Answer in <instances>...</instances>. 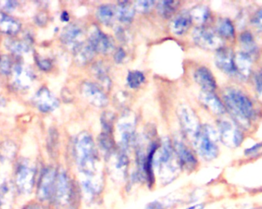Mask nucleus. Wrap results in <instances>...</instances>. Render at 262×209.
Wrapping results in <instances>:
<instances>
[{"label": "nucleus", "mask_w": 262, "mask_h": 209, "mask_svg": "<svg viewBox=\"0 0 262 209\" xmlns=\"http://www.w3.org/2000/svg\"><path fill=\"white\" fill-rule=\"evenodd\" d=\"M12 62L10 58L7 56H0V73L3 75H9L11 73Z\"/></svg>", "instance_id": "nucleus-38"}, {"label": "nucleus", "mask_w": 262, "mask_h": 209, "mask_svg": "<svg viewBox=\"0 0 262 209\" xmlns=\"http://www.w3.org/2000/svg\"><path fill=\"white\" fill-rule=\"evenodd\" d=\"M19 22L11 16L0 13V30L9 35H16L20 30Z\"/></svg>", "instance_id": "nucleus-24"}, {"label": "nucleus", "mask_w": 262, "mask_h": 209, "mask_svg": "<svg viewBox=\"0 0 262 209\" xmlns=\"http://www.w3.org/2000/svg\"><path fill=\"white\" fill-rule=\"evenodd\" d=\"M218 33L221 37L232 38L235 37V28L232 21L229 19H220L216 25Z\"/></svg>", "instance_id": "nucleus-30"}, {"label": "nucleus", "mask_w": 262, "mask_h": 209, "mask_svg": "<svg viewBox=\"0 0 262 209\" xmlns=\"http://www.w3.org/2000/svg\"><path fill=\"white\" fill-rule=\"evenodd\" d=\"M73 51L77 63L81 65H86L91 62L94 55V51L88 42L87 44L81 43Z\"/></svg>", "instance_id": "nucleus-23"}, {"label": "nucleus", "mask_w": 262, "mask_h": 209, "mask_svg": "<svg viewBox=\"0 0 262 209\" xmlns=\"http://www.w3.org/2000/svg\"><path fill=\"white\" fill-rule=\"evenodd\" d=\"M192 20L195 21L199 24H203L204 22H206L207 19L209 16V11L206 7L204 6H197L192 9L189 12Z\"/></svg>", "instance_id": "nucleus-31"}, {"label": "nucleus", "mask_w": 262, "mask_h": 209, "mask_svg": "<svg viewBox=\"0 0 262 209\" xmlns=\"http://www.w3.org/2000/svg\"><path fill=\"white\" fill-rule=\"evenodd\" d=\"M88 43L94 53L109 54L115 49L113 40L96 26H93L90 30Z\"/></svg>", "instance_id": "nucleus-10"}, {"label": "nucleus", "mask_w": 262, "mask_h": 209, "mask_svg": "<svg viewBox=\"0 0 262 209\" xmlns=\"http://www.w3.org/2000/svg\"><path fill=\"white\" fill-rule=\"evenodd\" d=\"M239 41L242 48V53L251 57V56L257 51V44L254 41V37L249 32H242L240 35Z\"/></svg>", "instance_id": "nucleus-27"}, {"label": "nucleus", "mask_w": 262, "mask_h": 209, "mask_svg": "<svg viewBox=\"0 0 262 209\" xmlns=\"http://www.w3.org/2000/svg\"><path fill=\"white\" fill-rule=\"evenodd\" d=\"M252 24L254 27L262 30V10H259L253 18Z\"/></svg>", "instance_id": "nucleus-43"}, {"label": "nucleus", "mask_w": 262, "mask_h": 209, "mask_svg": "<svg viewBox=\"0 0 262 209\" xmlns=\"http://www.w3.org/2000/svg\"><path fill=\"white\" fill-rule=\"evenodd\" d=\"M135 10L128 1H122L116 8V17L123 23H130L134 17Z\"/></svg>", "instance_id": "nucleus-25"}, {"label": "nucleus", "mask_w": 262, "mask_h": 209, "mask_svg": "<svg viewBox=\"0 0 262 209\" xmlns=\"http://www.w3.org/2000/svg\"><path fill=\"white\" fill-rule=\"evenodd\" d=\"M20 209H53V207L49 204L41 202L33 198L26 201Z\"/></svg>", "instance_id": "nucleus-36"}, {"label": "nucleus", "mask_w": 262, "mask_h": 209, "mask_svg": "<svg viewBox=\"0 0 262 209\" xmlns=\"http://www.w3.org/2000/svg\"><path fill=\"white\" fill-rule=\"evenodd\" d=\"M58 169L53 167H44L40 172L35 185V199L51 205L56 191Z\"/></svg>", "instance_id": "nucleus-6"}, {"label": "nucleus", "mask_w": 262, "mask_h": 209, "mask_svg": "<svg viewBox=\"0 0 262 209\" xmlns=\"http://www.w3.org/2000/svg\"><path fill=\"white\" fill-rule=\"evenodd\" d=\"M97 17L106 26L112 25L116 17V8L112 5H102L97 11Z\"/></svg>", "instance_id": "nucleus-26"}, {"label": "nucleus", "mask_w": 262, "mask_h": 209, "mask_svg": "<svg viewBox=\"0 0 262 209\" xmlns=\"http://www.w3.org/2000/svg\"><path fill=\"white\" fill-rule=\"evenodd\" d=\"M35 166L27 159H21L15 167L12 181L18 197L33 195L38 179Z\"/></svg>", "instance_id": "nucleus-3"}, {"label": "nucleus", "mask_w": 262, "mask_h": 209, "mask_svg": "<svg viewBox=\"0 0 262 209\" xmlns=\"http://www.w3.org/2000/svg\"><path fill=\"white\" fill-rule=\"evenodd\" d=\"M135 124V118L130 113L124 114L118 122L120 146L124 150H127L134 143Z\"/></svg>", "instance_id": "nucleus-8"}, {"label": "nucleus", "mask_w": 262, "mask_h": 209, "mask_svg": "<svg viewBox=\"0 0 262 209\" xmlns=\"http://www.w3.org/2000/svg\"><path fill=\"white\" fill-rule=\"evenodd\" d=\"M146 209H164V206L161 201L156 200V201L149 202L146 206Z\"/></svg>", "instance_id": "nucleus-45"}, {"label": "nucleus", "mask_w": 262, "mask_h": 209, "mask_svg": "<svg viewBox=\"0 0 262 209\" xmlns=\"http://www.w3.org/2000/svg\"><path fill=\"white\" fill-rule=\"evenodd\" d=\"M17 5L16 1H4V3H2L3 8L7 11H12V10H15Z\"/></svg>", "instance_id": "nucleus-44"}, {"label": "nucleus", "mask_w": 262, "mask_h": 209, "mask_svg": "<svg viewBox=\"0 0 262 209\" xmlns=\"http://www.w3.org/2000/svg\"><path fill=\"white\" fill-rule=\"evenodd\" d=\"M235 74L241 78H247L251 72L252 60L251 56L244 53H239L234 56Z\"/></svg>", "instance_id": "nucleus-21"}, {"label": "nucleus", "mask_w": 262, "mask_h": 209, "mask_svg": "<svg viewBox=\"0 0 262 209\" xmlns=\"http://www.w3.org/2000/svg\"><path fill=\"white\" fill-rule=\"evenodd\" d=\"M199 100L204 106L216 115H223L226 113V108L220 98L213 92L203 91L199 94Z\"/></svg>", "instance_id": "nucleus-20"}, {"label": "nucleus", "mask_w": 262, "mask_h": 209, "mask_svg": "<svg viewBox=\"0 0 262 209\" xmlns=\"http://www.w3.org/2000/svg\"><path fill=\"white\" fill-rule=\"evenodd\" d=\"M178 5V1H161L158 5V12L164 17L170 18L173 16Z\"/></svg>", "instance_id": "nucleus-32"}, {"label": "nucleus", "mask_w": 262, "mask_h": 209, "mask_svg": "<svg viewBox=\"0 0 262 209\" xmlns=\"http://www.w3.org/2000/svg\"><path fill=\"white\" fill-rule=\"evenodd\" d=\"M125 56L126 54L124 50H123L122 48H120V49H118V51L115 53V61H116V62H118V63H121V62L124 61V59H125Z\"/></svg>", "instance_id": "nucleus-46"}, {"label": "nucleus", "mask_w": 262, "mask_h": 209, "mask_svg": "<svg viewBox=\"0 0 262 209\" xmlns=\"http://www.w3.org/2000/svg\"><path fill=\"white\" fill-rule=\"evenodd\" d=\"M37 64L41 70L48 71L51 68V63L48 59H42V58H37Z\"/></svg>", "instance_id": "nucleus-42"}, {"label": "nucleus", "mask_w": 262, "mask_h": 209, "mask_svg": "<svg viewBox=\"0 0 262 209\" xmlns=\"http://www.w3.org/2000/svg\"><path fill=\"white\" fill-rule=\"evenodd\" d=\"M62 21H65V22H68L69 20V16L66 12H64L62 14Z\"/></svg>", "instance_id": "nucleus-49"}, {"label": "nucleus", "mask_w": 262, "mask_h": 209, "mask_svg": "<svg viewBox=\"0 0 262 209\" xmlns=\"http://www.w3.org/2000/svg\"><path fill=\"white\" fill-rule=\"evenodd\" d=\"M12 75L15 87L22 90L29 88L32 85L35 78L32 70L22 65H16L13 68Z\"/></svg>", "instance_id": "nucleus-16"}, {"label": "nucleus", "mask_w": 262, "mask_h": 209, "mask_svg": "<svg viewBox=\"0 0 262 209\" xmlns=\"http://www.w3.org/2000/svg\"><path fill=\"white\" fill-rule=\"evenodd\" d=\"M117 35H118V39L121 40V41H125L127 39V34L124 32V29H118L116 31Z\"/></svg>", "instance_id": "nucleus-47"}, {"label": "nucleus", "mask_w": 262, "mask_h": 209, "mask_svg": "<svg viewBox=\"0 0 262 209\" xmlns=\"http://www.w3.org/2000/svg\"><path fill=\"white\" fill-rule=\"evenodd\" d=\"M192 38L195 44L203 49L217 51L223 48V41L221 37L216 35L210 29L202 26L194 29Z\"/></svg>", "instance_id": "nucleus-7"}, {"label": "nucleus", "mask_w": 262, "mask_h": 209, "mask_svg": "<svg viewBox=\"0 0 262 209\" xmlns=\"http://www.w3.org/2000/svg\"><path fill=\"white\" fill-rule=\"evenodd\" d=\"M153 166L156 167L163 177L171 179L180 170L174 149L172 146L170 139H164L161 147H158L153 160Z\"/></svg>", "instance_id": "nucleus-4"}, {"label": "nucleus", "mask_w": 262, "mask_h": 209, "mask_svg": "<svg viewBox=\"0 0 262 209\" xmlns=\"http://www.w3.org/2000/svg\"><path fill=\"white\" fill-rule=\"evenodd\" d=\"M99 146L105 155H110L113 149V142L108 135V133H103L100 135L98 139Z\"/></svg>", "instance_id": "nucleus-35"}, {"label": "nucleus", "mask_w": 262, "mask_h": 209, "mask_svg": "<svg viewBox=\"0 0 262 209\" xmlns=\"http://www.w3.org/2000/svg\"><path fill=\"white\" fill-rule=\"evenodd\" d=\"M5 99H4V97H1V96H0V108H2V107H4V105H5Z\"/></svg>", "instance_id": "nucleus-50"}, {"label": "nucleus", "mask_w": 262, "mask_h": 209, "mask_svg": "<svg viewBox=\"0 0 262 209\" xmlns=\"http://www.w3.org/2000/svg\"><path fill=\"white\" fill-rule=\"evenodd\" d=\"M219 136L223 144L229 148H237L243 141V133L229 121L219 123Z\"/></svg>", "instance_id": "nucleus-9"}, {"label": "nucleus", "mask_w": 262, "mask_h": 209, "mask_svg": "<svg viewBox=\"0 0 262 209\" xmlns=\"http://www.w3.org/2000/svg\"><path fill=\"white\" fill-rule=\"evenodd\" d=\"M194 78L203 91L213 92L216 88V81L213 73L205 67H201L195 71Z\"/></svg>", "instance_id": "nucleus-19"}, {"label": "nucleus", "mask_w": 262, "mask_h": 209, "mask_svg": "<svg viewBox=\"0 0 262 209\" xmlns=\"http://www.w3.org/2000/svg\"><path fill=\"white\" fill-rule=\"evenodd\" d=\"M234 55L232 50L228 48H221L216 51L215 62L222 72L228 75H235Z\"/></svg>", "instance_id": "nucleus-17"}, {"label": "nucleus", "mask_w": 262, "mask_h": 209, "mask_svg": "<svg viewBox=\"0 0 262 209\" xmlns=\"http://www.w3.org/2000/svg\"><path fill=\"white\" fill-rule=\"evenodd\" d=\"M262 152V143H258L245 149V155L248 157H256Z\"/></svg>", "instance_id": "nucleus-39"}, {"label": "nucleus", "mask_w": 262, "mask_h": 209, "mask_svg": "<svg viewBox=\"0 0 262 209\" xmlns=\"http://www.w3.org/2000/svg\"><path fill=\"white\" fill-rule=\"evenodd\" d=\"M174 152L180 168L192 171L197 166V160L181 139H177L175 140Z\"/></svg>", "instance_id": "nucleus-12"}, {"label": "nucleus", "mask_w": 262, "mask_h": 209, "mask_svg": "<svg viewBox=\"0 0 262 209\" xmlns=\"http://www.w3.org/2000/svg\"><path fill=\"white\" fill-rule=\"evenodd\" d=\"M189 13L182 12L173 19L170 23V29L175 35H181L187 32L192 23Z\"/></svg>", "instance_id": "nucleus-22"}, {"label": "nucleus", "mask_w": 262, "mask_h": 209, "mask_svg": "<svg viewBox=\"0 0 262 209\" xmlns=\"http://www.w3.org/2000/svg\"><path fill=\"white\" fill-rule=\"evenodd\" d=\"M35 106L43 113L51 112L59 107V100L46 87H41L33 97Z\"/></svg>", "instance_id": "nucleus-14"}, {"label": "nucleus", "mask_w": 262, "mask_h": 209, "mask_svg": "<svg viewBox=\"0 0 262 209\" xmlns=\"http://www.w3.org/2000/svg\"><path fill=\"white\" fill-rule=\"evenodd\" d=\"M180 125L183 131L189 136L195 137L200 130L199 119L191 108L187 106H180L177 111Z\"/></svg>", "instance_id": "nucleus-11"}, {"label": "nucleus", "mask_w": 262, "mask_h": 209, "mask_svg": "<svg viewBox=\"0 0 262 209\" xmlns=\"http://www.w3.org/2000/svg\"><path fill=\"white\" fill-rule=\"evenodd\" d=\"M217 132L208 124L201 126L200 130L194 137V145L198 153L206 161L215 160L219 155Z\"/></svg>", "instance_id": "nucleus-5"}, {"label": "nucleus", "mask_w": 262, "mask_h": 209, "mask_svg": "<svg viewBox=\"0 0 262 209\" xmlns=\"http://www.w3.org/2000/svg\"><path fill=\"white\" fill-rule=\"evenodd\" d=\"M226 108L240 127L249 128L251 120L254 117L252 102L243 92L235 88H227L223 92Z\"/></svg>", "instance_id": "nucleus-1"}, {"label": "nucleus", "mask_w": 262, "mask_h": 209, "mask_svg": "<svg viewBox=\"0 0 262 209\" xmlns=\"http://www.w3.org/2000/svg\"><path fill=\"white\" fill-rule=\"evenodd\" d=\"M75 155L77 166L86 178H93L95 173L97 153L91 135L81 133L75 142Z\"/></svg>", "instance_id": "nucleus-2"}, {"label": "nucleus", "mask_w": 262, "mask_h": 209, "mask_svg": "<svg viewBox=\"0 0 262 209\" xmlns=\"http://www.w3.org/2000/svg\"><path fill=\"white\" fill-rule=\"evenodd\" d=\"M82 37L83 32L81 28L77 25L71 24L63 29L61 39L63 44L74 51L81 43L84 42Z\"/></svg>", "instance_id": "nucleus-18"}, {"label": "nucleus", "mask_w": 262, "mask_h": 209, "mask_svg": "<svg viewBox=\"0 0 262 209\" xmlns=\"http://www.w3.org/2000/svg\"><path fill=\"white\" fill-rule=\"evenodd\" d=\"M83 95L87 101L97 108H104L108 105V99L103 92L96 84L85 82L82 85Z\"/></svg>", "instance_id": "nucleus-15"}, {"label": "nucleus", "mask_w": 262, "mask_h": 209, "mask_svg": "<svg viewBox=\"0 0 262 209\" xmlns=\"http://www.w3.org/2000/svg\"><path fill=\"white\" fill-rule=\"evenodd\" d=\"M205 208V204L203 203H197V204H192L189 207H186L184 209H204Z\"/></svg>", "instance_id": "nucleus-48"}, {"label": "nucleus", "mask_w": 262, "mask_h": 209, "mask_svg": "<svg viewBox=\"0 0 262 209\" xmlns=\"http://www.w3.org/2000/svg\"><path fill=\"white\" fill-rule=\"evenodd\" d=\"M6 46L11 53L16 55L26 54L31 50V43L27 40H8Z\"/></svg>", "instance_id": "nucleus-28"}, {"label": "nucleus", "mask_w": 262, "mask_h": 209, "mask_svg": "<svg viewBox=\"0 0 262 209\" xmlns=\"http://www.w3.org/2000/svg\"><path fill=\"white\" fill-rule=\"evenodd\" d=\"M112 118H113V117L110 114H105L102 116V126H103V128L104 129L107 133H109L112 130V121H113Z\"/></svg>", "instance_id": "nucleus-40"}, {"label": "nucleus", "mask_w": 262, "mask_h": 209, "mask_svg": "<svg viewBox=\"0 0 262 209\" xmlns=\"http://www.w3.org/2000/svg\"><path fill=\"white\" fill-rule=\"evenodd\" d=\"M17 197L12 179L0 177V209H13Z\"/></svg>", "instance_id": "nucleus-13"}, {"label": "nucleus", "mask_w": 262, "mask_h": 209, "mask_svg": "<svg viewBox=\"0 0 262 209\" xmlns=\"http://www.w3.org/2000/svg\"><path fill=\"white\" fill-rule=\"evenodd\" d=\"M154 1H137L134 4V10L140 13H146L154 7Z\"/></svg>", "instance_id": "nucleus-37"}, {"label": "nucleus", "mask_w": 262, "mask_h": 209, "mask_svg": "<svg viewBox=\"0 0 262 209\" xmlns=\"http://www.w3.org/2000/svg\"><path fill=\"white\" fill-rule=\"evenodd\" d=\"M16 155V146L13 142L6 141L0 145V162L10 163L13 161Z\"/></svg>", "instance_id": "nucleus-29"}, {"label": "nucleus", "mask_w": 262, "mask_h": 209, "mask_svg": "<svg viewBox=\"0 0 262 209\" xmlns=\"http://www.w3.org/2000/svg\"><path fill=\"white\" fill-rule=\"evenodd\" d=\"M255 87L257 99L262 103V73L258 74L256 76Z\"/></svg>", "instance_id": "nucleus-41"}, {"label": "nucleus", "mask_w": 262, "mask_h": 209, "mask_svg": "<svg viewBox=\"0 0 262 209\" xmlns=\"http://www.w3.org/2000/svg\"><path fill=\"white\" fill-rule=\"evenodd\" d=\"M93 72L95 75L96 78L102 83L105 87H108L111 84V80L108 76L104 67L100 62L95 64L93 67Z\"/></svg>", "instance_id": "nucleus-33"}, {"label": "nucleus", "mask_w": 262, "mask_h": 209, "mask_svg": "<svg viewBox=\"0 0 262 209\" xmlns=\"http://www.w3.org/2000/svg\"><path fill=\"white\" fill-rule=\"evenodd\" d=\"M127 84L130 88L135 89L140 87L145 81V77L142 72L133 71L129 72L127 76Z\"/></svg>", "instance_id": "nucleus-34"}, {"label": "nucleus", "mask_w": 262, "mask_h": 209, "mask_svg": "<svg viewBox=\"0 0 262 209\" xmlns=\"http://www.w3.org/2000/svg\"><path fill=\"white\" fill-rule=\"evenodd\" d=\"M255 209H262V207H257V208H255Z\"/></svg>", "instance_id": "nucleus-51"}]
</instances>
